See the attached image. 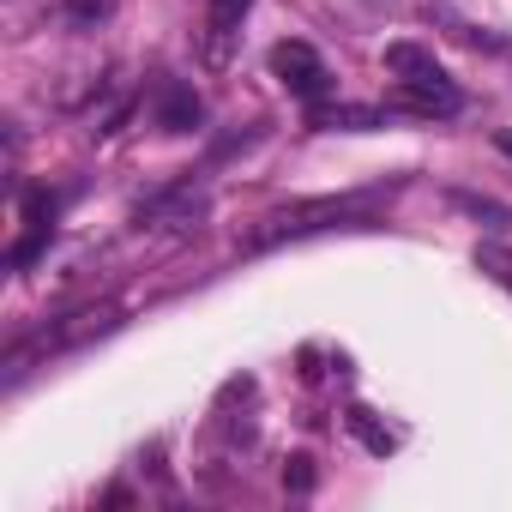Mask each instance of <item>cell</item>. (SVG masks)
<instances>
[{
  "instance_id": "cell-1",
  "label": "cell",
  "mask_w": 512,
  "mask_h": 512,
  "mask_svg": "<svg viewBox=\"0 0 512 512\" xmlns=\"http://www.w3.org/2000/svg\"><path fill=\"white\" fill-rule=\"evenodd\" d=\"M272 73H278L296 97H308V103H320V97L332 91V73H326V61H320L308 43H278V49H272Z\"/></svg>"
},
{
  "instance_id": "cell-2",
  "label": "cell",
  "mask_w": 512,
  "mask_h": 512,
  "mask_svg": "<svg viewBox=\"0 0 512 512\" xmlns=\"http://www.w3.org/2000/svg\"><path fill=\"white\" fill-rule=\"evenodd\" d=\"M392 103L398 109H410V115H458L464 109V97H458V85L446 79V73H422V79H398V91H392Z\"/></svg>"
},
{
  "instance_id": "cell-3",
  "label": "cell",
  "mask_w": 512,
  "mask_h": 512,
  "mask_svg": "<svg viewBox=\"0 0 512 512\" xmlns=\"http://www.w3.org/2000/svg\"><path fill=\"white\" fill-rule=\"evenodd\" d=\"M157 121H163L169 133H187V127H199V97H193L187 85H163V103H157Z\"/></svg>"
},
{
  "instance_id": "cell-4",
  "label": "cell",
  "mask_w": 512,
  "mask_h": 512,
  "mask_svg": "<svg viewBox=\"0 0 512 512\" xmlns=\"http://www.w3.org/2000/svg\"><path fill=\"white\" fill-rule=\"evenodd\" d=\"M247 7H253V0H211V61H223V43L235 37Z\"/></svg>"
},
{
  "instance_id": "cell-5",
  "label": "cell",
  "mask_w": 512,
  "mask_h": 512,
  "mask_svg": "<svg viewBox=\"0 0 512 512\" xmlns=\"http://www.w3.org/2000/svg\"><path fill=\"white\" fill-rule=\"evenodd\" d=\"M386 73H398V79H422V73H440V67H434V55L416 49V43H386Z\"/></svg>"
},
{
  "instance_id": "cell-6",
  "label": "cell",
  "mask_w": 512,
  "mask_h": 512,
  "mask_svg": "<svg viewBox=\"0 0 512 512\" xmlns=\"http://www.w3.org/2000/svg\"><path fill=\"white\" fill-rule=\"evenodd\" d=\"M314 127H350V133H368V127H386V115L380 109H356V103H344V109H314Z\"/></svg>"
},
{
  "instance_id": "cell-7",
  "label": "cell",
  "mask_w": 512,
  "mask_h": 512,
  "mask_svg": "<svg viewBox=\"0 0 512 512\" xmlns=\"http://www.w3.org/2000/svg\"><path fill=\"white\" fill-rule=\"evenodd\" d=\"M344 422L362 434V446H368V452H392V446H398V434H392V428H380L368 404H350V416H344Z\"/></svg>"
},
{
  "instance_id": "cell-8",
  "label": "cell",
  "mask_w": 512,
  "mask_h": 512,
  "mask_svg": "<svg viewBox=\"0 0 512 512\" xmlns=\"http://www.w3.org/2000/svg\"><path fill=\"white\" fill-rule=\"evenodd\" d=\"M476 266H482L494 284H506V290H512V253H500V247H482V253H476Z\"/></svg>"
},
{
  "instance_id": "cell-9",
  "label": "cell",
  "mask_w": 512,
  "mask_h": 512,
  "mask_svg": "<svg viewBox=\"0 0 512 512\" xmlns=\"http://www.w3.org/2000/svg\"><path fill=\"white\" fill-rule=\"evenodd\" d=\"M284 488L308 494V488H314V458H290V464H284Z\"/></svg>"
},
{
  "instance_id": "cell-10",
  "label": "cell",
  "mask_w": 512,
  "mask_h": 512,
  "mask_svg": "<svg viewBox=\"0 0 512 512\" xmlns=\"http://www.w3.org/2000/svg\"><path fill=\"white\" fill-rule=\"evenodd\" d=\"M67 13H73L79 25H91V19H103V13H109V0H67Z\"/></svg>"
},
{
  "instance_id": "cell-11",
  "label": "cell",
  "mask_w": 512,
  "mask_h": 512,
  "mask_svg": "<svg viewBox=\"0 0 512 512\" xmlns=\"http://www.w3.org/2000/svg\"><path fill=\"white\" fill-rule=\"evenodd\" d=\"M500 151H506V157H512V133H500Z\"/></svg>"
}]
</instances>
